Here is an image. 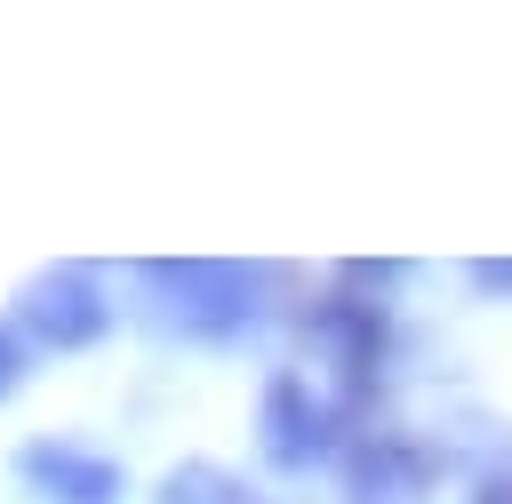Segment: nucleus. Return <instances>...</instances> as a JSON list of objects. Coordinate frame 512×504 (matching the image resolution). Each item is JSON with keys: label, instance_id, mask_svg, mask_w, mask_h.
I'll return each mask as SVG.
<instances>
[{"label": "nucleus", "instance_id": "1", "mask_svg": "<svg viewBox=\"0 0 512 504\" xmlns=\"http://www.w3.org/2000/svg\"><path fill=\"white\" fill-rule=\"evenodd\" d=\"M0 384H8V344H0Z\"/></svg>", "mask_w": 512, "mask_h": 504}]
</instances>
